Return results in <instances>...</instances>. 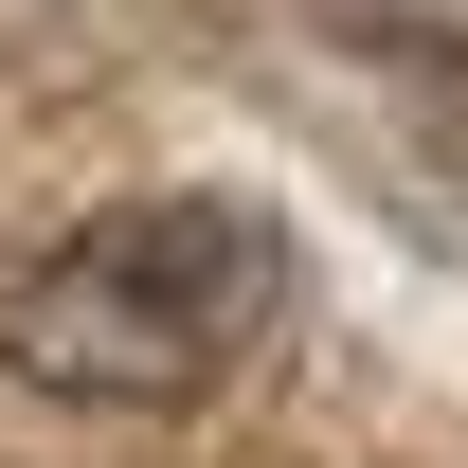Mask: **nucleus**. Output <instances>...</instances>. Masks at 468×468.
Here are the masks:
<instances>
[{
  "label": "nucleus",
  "mask_w": 468,
  "mask_h": 468,
  "mask_svg": "<svg viewBox=\"0 0 468 468\" xmlns=\"http://www.w3.org/2000/svg\"><path fill=\"white\" fill-rule=\"evenodd\" d=\"M271 324H289V234L217 180L109 198L0 271V378L72 414H198L271 360Z\"/></svg>",
  "instance_id": "f257e3e1"
}]
</instances>
